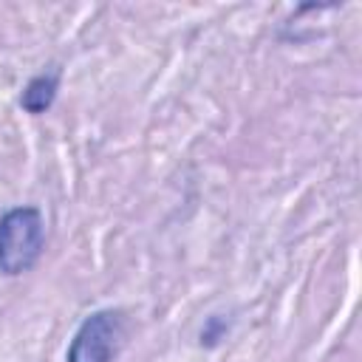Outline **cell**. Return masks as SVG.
<instances>
[{
  "label": "cell",
  "instance_id": "1",
  "mask_svg": "<svg viewBox=\"0 0 362 362\" xmlns=\"http://www.w3.org/2000/svg\"><path fill=\"white\" fill-rule=\"evenodd\" d=\"M45 249V218L37 206H14L0 218V272L8 277L37 266Z\"/></svg>",
  "mask_w": 362,
  "mask_h": 362
},
{
  "label": "cell",
  "instance_id": "2",
  "mask_svg": "<svg viewBox=\"0 0 362 362\" xmlns=\"http://www.w3.org/2000/svg\"><path fill=\"white\" fill-rule=\"evenodd\" d=\"M124 345V314L116 308H99L88 314L68 345L65 362H113Z\"/></svg>",
  "mask_w": 362,
  "mask_h": 362
},
{
  "label": "cell",
  "instance_id": "3",
  "mask_svg": "<svg viewBox=\"0 0 362 362\" xmlns=\"http://www.w3.org/2000/svg\"><path fill=\"white\" fill-rule=\"evenodd\" d=\"M59 79H62V71H59L57 65L48 68V71H42V74H37V76H31V79L25 82L23 93H20V107H23L25 113H31V116L45 113V110L54 105V99H57Z\"/></svg>",
  "mask_w": 362,
  "mask_h": 362
}]
</instances>
